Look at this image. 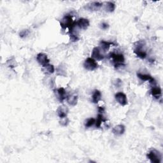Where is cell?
Masks as SVG:
<instances>
[{"label": "cell", "mask_w": 163, "mask_h": 163, "mask_svg": "<svg viewBox=\"0 0 163 163\" xmlns=\"http://www.w3.org/2000/svg\"><path fill=\"white\" fill-rule=\"evenodd\" d=\"M104 110H105V108H103V107H101V106H99V108H98V112L99 113H103L104 112Z\"/></svg>", "instance_id": "cell-28"}, {"label": "cell", "mask_w": 163, "mask_h": 163, "mask_svg": "<svg viewBox=\"0 0 163 163\" xmlns=\"http://www.w3.org/2000/svg\"><path fill=\"white\" fill-rule=\"evenodd\" d=\"M43 71L47 74H52L55 71V68L52 64H48L46 66L43 67Z\"/></svg>", "instance_id": "cell-21"}, {"label": "cell", "mask_w": 163, "mask_h": 163, "mask_svg": "<svg viewBox=\"0 0 163 163\" xmlns=\"http://www.w3.org/2000/svg\"><path fill=\"white\" fill-rule=\"evenodd\" d=\"M115 98L116 101L119 103L120 105L126 106L127 104V96L124 93L122 92H117L115 96Z\"/></svg>", "instance_id": "cell-7"}, {"label": "cell", "mask_w": 163, "mask_h": 163, "mask_svg": "<svg viewBox=\"0 0 163 163\" xmlns=\"http://www.w3.org/2000/svg\"><path fill=\"white\" fill-rule=\"evenodd\" d=\"M36 60L40 65L42 66L43 68L49 64L50 62V60L48 59L47 55L43 53H39L36 56Z\"/></svg>", "instance_id": "cell-6"}, {"label": "cell", "mask_w": 163, "mask_h": 163, "mask_svg": "<svg viewBox=\"0 0 163 163\" xmlns=\"http://www.w3.org/2000/svg\"><path fill=\"white\" fill-rule=\"evenodd\" d=\"M109 56L112 59L115 68H119V67L122 66L124 65L125 59H124L123 54H116V53H110Z\"/></svg>", "instance_id": "cell-3"}, {"label": "cell", "mask_w": 163, "mask_h": 163, "mask_svg": "<svg viewBox=\"0 0 163 163\" xmlns=\"http://www.w3.org/2000/svg\"><path fill=\"white\" fill-rule=\"evenodd\" d=\"M151 94L152 96H154L155 98H159L161 96L162 94V91L160 87H153L152 89L150 91Z\"/></svg>", "instance_id": "cell-17"}, {"label": "cell", "mask_w": 163, "mask_h": 163, "mask_svg": "<svg viewBox=\"0 0 163 163\" xmlns=\"http://www.w3.org/2000/svg\"><path fill=\"white\" fill-rule=\"evenodd\" d=\"M60 25L62 29L68 28L69 31H71L76 26V22L73 21L71 15L67 14L61 20Z\"/></svg>", "instance_id": "cell-2"}, {"label": "cell", "mask_w": 163, "mask_h": 163, "mask_svg": "<svg viewBox=\"0 0 163 163\" xmlns=\"http://www.w3.org/2000/svg\"><path fill=\"white\" fill-rule=\"evenodd\" d=\"M114 84H115V86L118 87H119L121 84H122V81L120 79H116L115 82H114Z\"/></svg>", "instance_id": "cell-26"}, {"label": "cell", "mask_w": 163, "mask_h": 163, "mask_svg": "<svg viewBox=\"0 0 163 163\" xmlns=\"http://www.w3.org/2000/svg\"><path fill=\"white\" fill-rule=\"evenodd\" d=\"M137 76L138 78L141 80L149 81V82H150L151 84H152V85L155 84V80L153 77H151L150 75H146V74H142V73H137Z\"/></svg>", "instance_id": "cell-12"}, {"label": "cell", "mask_w": 163, "mask_h": 163, "mask_svg": "<svg viewBox=\"0 0 163 163\" xmlns=\"http://www.w3.org/2000/svg\"><path fill=\"white\" fill-rule=\"evenodd\" d=\"M91 56L94 59H96L98 61L103 60V59L105 58V56H104L101 52V50H100L99 48L98 47H94L93 48Z\"/></svg>", "instance_id": "cell-10"}, {"label": "cell", "mask_w": 163, "mask_h": 163, "mask_svg": "<svg viewBox=\"0 0 163 163\" xmlns=\"http://www.w3.org/2000/svg\"><path fill=\"white\" fill-rule=\"evenodd\" d=\"M100 27H101L102 29L105 30L108 28L109 25L106 22H102L101 24H100Z\"/></svg>", "instance_id": "cell-25"}, {"label": "cell", "mask_w": 163, "mask_h": 163, "mask_svg": "<svg viewBox=\"0 0 163 163\" xmlns=\"http://www.w3.org/2000/svg\"><path fill=\"white\" fill-rule=\"evenodd\" d=\"M96 123V119L94 118H89L85 121L84 126L86 128H89L92 127L94 124Z\"/></svg>", "instance_id": "cell-22"}, {"label": "cell", "mask_w": 163, "mask_h": 163, "mask_svg": "<svg viewBox=\"0 0 163 163\" xmlns=\"http://www.w3.org/2000/svg\"><path fill=\"white\" fill-rule=\"evenodd\" d=\"M115 8V5L113 3L108 1L106 3L105 10L108 12H113Z\"/></svg>", "instance_id": "cell-19"}, {"label": "cell", "mask_w": 163, "mask_h": 163, "mask_svg": "<svg viewBox=\"0 0 163 163\" xmlns=\"http://www.w3.org/2000/svg\"><path fill=\"white\" fill-rule=\"evenodd\" d=\"M112 45H113V43L110 42V41H104V40H101L99 43V46L101 47L102 50L105 52L108 50Z\"/></svg>", "instance_id": "cell-18"}, {"label": "cell", "mask_w": 163, "mask_h": 163, "mask_svg": "<svg viewBox=\"0 0 163 163\" xmlns=\"http://www.w3.org/2000/svg\"><path fill=\"white\" fill-rule=\"evenodd\" d=\"M106 120L104 119V117L103 116L102 114L101 113H99L98 115V117H97V119L96 120V126L97 127H101V125L103 122H105Z\"/></svg>", "instance_id": "cell-20"}, {"label": "cell", "mask_w": 163, "mask_h": 163, "mask_svg": "<svg viewBox=\"0 0 163 163\" xmlns=\"http://www.w3.org/2000/svg\"><path fill=\"white\" fill-rule=\"evenodd\" d=\"M103 5V3L99 1H94L88 3L87 5H86L85 8L90 10V11H97V10H99Z\"/></svg>", "instance_id": "cell-8"}, {"label": "cell", "mask_w": 163, "mask_h": 163, "mask_svg": "<svg viewBox=\"0 0 163 163\" xmlns=\"http://www.w3.org/2000/svg\"><path fill=\"white\" fill-rule=\"evenodd\" d=\"M67 101L68 104L71 106H75L77 104L78 101V96L75 94H73L70 96H68L67 98Z\"/></svg>", "instance_id": "cell-15"}, {"label": "cell", "mask_w": 163, "mask_h": 163, "mask_svg": "<svg viewBox=\"0 0 163 163\" xmlns=\"http://www.w3.org/2000/svg\"><path fill=\"white\" fill-rule=\"evenodd\" d=\"M57 98L59 99L61 102L63 101L64 99L67 98L66 97V92L65 89L63 87H60L57 89Z\"/></svg>", "instance_id": "cell-14"}, {"label": "cell", "mask_w": 163, "mask_h": 163, "mask_svg": "<svg viewBox=\"0 0 163 163\" xmlns=\"http://www.w3.org/2000/svg\"><path fill=\"white\" fill-rule=\"evenodd\" d=\"M147 157L152 163H160L161 162L162 155L160 152L155 149H152L147 154Z\"/></svg>", "instance_id": "cell-4"}, {"label": "cell", "mask_w": 163, "mask_h": 163, "mask_svg": "<svg viewBox=\"0 0 163 163\" xmlns=\"http://www.w3.org/2000/svg\"><path fill=\"white\" fill-rule=\"evenodd\" d=\"M70 39L72 41L75 42L79 40V37L77 34H70Z\"/></svg>", "instance_id": "cell-24"}, {"label": "cell", "mask_w": 163, "mask_h": 163, "mask_svg": "<svg viewBox=\"0 0 163 163\" xmlns=\"http://www.w3.org/2000/svg\"><path fill=\"white\" fill-rule=\"evenodd\" d=\"M84 66L86 70L89 71H93L98 68V64L96 62V60L94 59L93 58L88 57L87 59H86L84 62Z\"/></svg>", "instance_id": "cell-5"}, {"label": "cell", "mask_w": 163, "mask_h": 163, "mask_svg": "<svg viewBox=\"0 0 163 163\" xmlns=\"http://www.w3.org/2000/svg\"><path fill=\"white\" fill-rule=\"evenodd\" d=\"M124 131L125 126L122 124H119L115 126L112 129V133L115 135H117V136H120V135L123 134Z\"/></svg>", "instance_id": "cell-13"}, {"label": "cell", "mask_w": 163, "mask_h": 163, "mask_svg": "<svg viewBox=\"0 0 163 163\" xmlns=\"http://www.w3.org/2000/svg\"><path fill=\"white\" fill-rule=\"evenodd\" d=\"M57 115L61 119H64L67 117L68 113V108L65 106H61L59 107L57 110Z\"/></svg>", "instance_id": "cell-11"}, {"label": "cell", "mask_w": 163, "mask_h": 163, "mask_svg": "<svg viewBox=\"0 0 163 163\" xmlns=\"http://www.w3.org/2000/svg\"><path fill=\"white\" fill-rule=\"evenodd\" d=\"M76 24H77V26L80 29L85 30L89 27L90 23L88 19L85 18H80L76 22Z\"/></svg>", "instance_id": "cell-9"}, {"label": "cell", "mask_w": 163, "mask_h": 163, "mask_svg": "<svg viewBox=\"0 0 163 163\" xmlns=\"http://www.w3.org/2000/svg\"><path fill=\"white\" fill-rule=\"evenodd\" d=\"M66 118H64V119H63L64 120H62V121H61V122H61V124L62 125V126H66V125H67L68 123V122H69L68 120V119H66Z\"/></svg>", "instance_id": "cell-27"}, {"label": "cell", "mask_w": 163, "mask_h": 163, "mask_svg": "<svg viewBox=\"0 0 163 163\" xmlns=\"http://www.w3.org/2000/svg\"><path fill=\"white\" fill-rule=\"evenodd\" d=\"M29 30L24 29V30L20 31V33H19V35L21 38H24V37H26V36H27V34H29Z\"/></svg>", "instance_id": "cell-23"}, {"label": "cell", "mask_w": 163, "mask_h": 163, "mask_svg": "<svg viewBox=\"0 0 163 163\" xmlns=\"http://www.w3.org/2000/svg\"><path fill=\"white\" fill-rule=\"evenodd\" d=\"M101 98V93L98 90H95L92 96V101L94 103H98Z\"/></svg>", "instance_id": "cell-16"}, {"label": "cell", "mask_w": 163, "mask_h": 163, "mask_svg": "<svg viewBox=\"0 0 163 163\" xmlns=\"http://www.w3.org/2000/svg\"><path fill=\"white\" fill-rule=\"evenodd\" d=\"M145 46V41L144 40H140L136 42V45H135V48L134 49V52L136 54L138 57L140 59L146 58L147 54L146 51L145 50L144 47Z\"/></svg>", "instance_id": "cell-1"}]
</instances>
